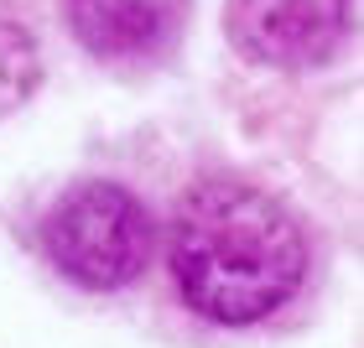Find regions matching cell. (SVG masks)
<instances>
[{"label":"cell","instance_id":"1","mask_svg":"<svg viewBox=\"0 0 364 348\" xmlns=\"http://www.w3.org/2000/svg\"><path fill=\"white\" fill-rule=\"evenodd\" d=\"M172 276L198 317L245 327L271 317L307 276V239L271 192L208 177L172 213Z\"/></svg>","mask_w":364,"mask_h":348},{"label":"cell","instance_id":"2","mask_svg":"<svg viewBox=\"0 0 364 348\" xmlns=\"http://www.w3.org/2000/svg\"><path fill=\"white\" fill-rule=\"evenodd\" d=\"M47 260L89 291L130 286L151 260V213L120 182H78L42 224Z\"/></svg>","mask_w":364,"mask_h":348},{"label":"cell","instance_id":"3","mask_svg":"<svg viewBox=\"0 0 364 348\" xmlns=\"http://www.w3.org/2000/svg\"><path fill=\"white\" fill-rule=\"evenodd\" d=\"M349 31V0H229V42L250 62L312 68Z\"/></svg>","mask_w":364,"mask_h":348},{"label":"cell","instance_id":"4","mask_svg":"<svg viewBox=\"0 0 364 348\" xmlns=\"http://www.w3.org/2000/svg\"><path fill=\"white\" fill-rule=\"evenodd\" d=\"M68 26L94 58H146L167 47L177 0H68Z\"/></svg>","mask_w":364,"mask_h":348},{"label":"cell","instance_id":"5","mask_svg":"<svg viewBox=\"0 0 364 348\" xmlns=\"http://www.w3.org/2000/svg\"><path fill=\"white\" fill-rule=\"evenodd\" d=\"M37 84H42V53H37V37H31L21 21L0 16V114L21 109Z\"/></svg>","mask_w":364,"mask_h":348}]
</instances>
